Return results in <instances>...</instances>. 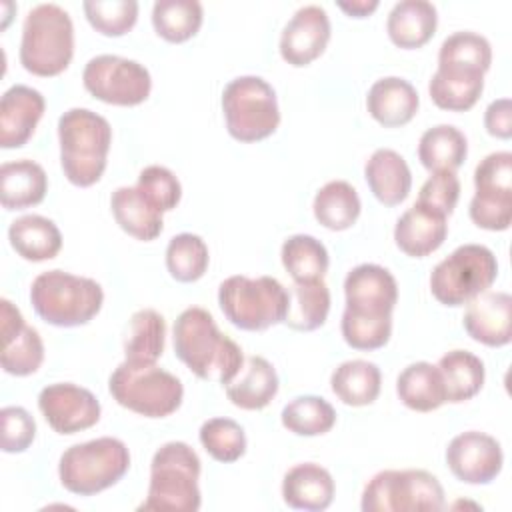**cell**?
<instances>
[{"instance_id":"cell-31","label":"cell","mask_w":512,"mask_h":512,"mask_svg":"<svg viewBox=\"0 0 512 512\" xmlns=\"http://www.w3.org/2000/svg\"><path fill=\"white\" fill-rule=\"evenodd\" d=\"M382 374L374 362L346 360L334 368L330 376V388L346 406H368L380 394Z\"/></svg>"},{"instance_id":"cell-14","label":"cell","mask_w":512,"mask_h":512,"mask_svg":"<svg viewBox=\"0 0 512 512\" xmlns=\"http://www.w3.org/2000/svg\"><path fill=\"white\" fill-rule=\"evenodd\" d=\"M446 464L450 472L466 484H490L504 466L500 442L478 430L454 436L446 448Z\"/></svg>"},{"instance_id":"cell-18","label":"cell","mask_w":512,"mask_h":512,"mask_svg":"<svg viewBox=\"0 0 512 512\" xmlns=\"http://www.w3.org/2000/svg\"><path fill=\"white\" fill-rule=\"evenodd\" d=\"M46 102L44 96L26 84L10 86L0 100V146L20 148L34 134Z\"/></svg>"},{"instance_id":"cell-30","label":"cell","mask_w":512,"mask_h":512,"mask_svg":"<svg viewBox=\"0 0 512 512\" xmlns=\"http://www.w3.org/2000/svg\"><path fill=\"white\" fill-rule=\"evenodd\" d=\"M492 64L490 42L476 32L462 30L450 34L438 52V70L462 74H486Z\"/></svg>"},{"instance_id":"cell-32","label":"cell","mask_w":512,"mask_h":512,"mask_svg":"<svg viewBox=\"0 0 512 512\" xmlns=\"http://www.w3.org/2000/svg\"><path fill=\"white\" fill-rule=\"evenodd\" d=\"M166 322L152 308H142L132 314L124 338V360L130 364H156L164 352Z\"/></svg>"},{"instance_id":"cell-50","label":"cell","mask_w":512,"mask_h":512,"mask_svg":"<svg viewBox=\"0 0 512 512\" xmlns=\"http://www.w3.org/2000/svg\"><path fill=\"white\" fill-rule=\"evenodd\" d=\"M484 126L490 136L508 140L512 136V104L508 98L492 100L484 112Z\"/></svg>"},{"instance_id":"cell-33","label":"cell","mask_w":512,"mask_h":512,"mask_svg":"<svg viewBox=\"0 0 512 512\" xmlns=\"http://www.w3.org/2000/svg\"><path fill=\"white\" fill-rule=\"evenodd\" d=\"M314 218L328 230H348L360 216L362 204L356 188L346 180L326 182L314 196Z\"/></svg>"},{"instance_id":"cell-24","label":"cell","mask_w":512,"mask_h":512,"mask_svg":"<svg viewBox=\"0 0 512 512\" xmlns=\"http://www.w3.org/2000/svg\"><path fill=\"white\" fill-rule=\"evenodd\" d=\"M438 12L428 0L396 2L388 14L386 30L390 40L404 50L424 46L436 32Z\"/></svg>"},{"instance_id":"cell-44","label":"cell","mask_w":512,"mask_h":512,"mask_svg":"<svg viewBox=\"0 0 512 512\" xmlns=\"http://www.w3.org/2000/svg\"><path fill=\"white\" fill-rule=\"evenodd\" d=\"M82 8L92 28L104 36L126 34L138 18L136 0H86Z\"/></svg>"},{"instance_id":"cell-40","label":"cell","mask_w":512,"mask_h":512,"mask_svg":"<svg viewBox=\"0 0 512 512\" xmlns=\"http://www.w3.org/2000/svg\"><path fill=\"white\" fill-rule=\"evenodd\" d=\"M210 262L206 242L192 232L170 238L166 246V268L178 282H196L204 276Z\"/></svg>"},{"instance_id":"cell-46","label":"cell","mask_w":512,"mask_h":512,"mask_svg":"<svg viewBox=\"0 0 512 512\" xmlns=\"http://www.w3.org/2000/svg\"><path fill=\"white\" fill-rule=\"evenodd\" d=\"M474 188L476 194L512 196V154L500 150L482 158L474 170Z\"/></svg>"},{"instance_id":"cell-9","label":"cell","mask_w":512,"mask_h":512,"mask_svg":"<svg viewBox=\"0 0 512 512\" xmlns=\"http://www.w3.org/2000/svg\"><path fill=\"white\" fill-rule=\"evenodd\" d=\"M228 134L240 142H258L276 132L280 108L274 88L260 76H238L222 92Z\"/></svg>"},{"instance_id":"cell-48","label":"cell","mask_w":512,"mask_h":512,"mask_svg":"<svg viewBox=\"0 0 512 512\" xmlns=\"http://www.w3.org/2000/svg\"><path fill=\"white\" fill-rule=\"evenodd\" d=\"M2 450L6 454L24 452L36 436V422L22 406H4L0 410Z\"/></svg>"},{"instance_id":"cell-49","label":"cell","mask_w":512,"mask_h":512,"mask_svg":"<svg viewBox=\"0 0 512 512\" xmlns=\"http://www.w3.org/2000/svg\"><path fill=\"white\" fill-rule=\"evenodd\" d=\"M468 212L478 228L492 232L508 230L512 222V196L474 194Z\"/></svg>"},{"instance_id":"cell-35","label":"cell","mask_w":512,"mask_h":512,"mask_svg":"<svg viewBox=\"0 0 512 512\" xmlns=\"http://www.w3.org/2000/svg\"><path fill=\"white\" fill-rule=\"evenodd\" d=\"M330 312V290L324 280L294 282L288 292V312L284 324L298 332L320 328Z\"/></svg>"},{"instance_id":"cell-45","label":"cell","mask_w":512,"mask_h":512,"mask_svg":"<svg viewBox=\"0 0 512 512\" xmlns=\"http://www.w3.org/2000/svg\"><path fill=\"white\" fill-rule=\"evenodd\" d=\"M136 188L162 214L168 210H174L182 198V186L176 174L166 166H158V164L146 166L138 174Z\"/></svg>"},{"instance_id":"cell-36","label":"cell","mask_w":512,"mask_h":512,"mask_svg":"<svg viewBox=\"0 0 512 512\" xmlns=\"http://www.w3.org/2000/svg\"><path fill=\"white\" fill-rule=\"evenodd\" d=\"M280 256L294 282L324 280L330 264L326 246L310 234H294L286 238Z\"/></svg>"},{"instance_id":"cell-47","label":"cell","mask_w":512,"mask_h":512,"mask_svg":"<svg viewBox=\"0 0 512 512\" xmlns=\"http://www.w3.org/2000/svg\"><path fill=\"white\" fill-rule=\"evenodd\" d=\"M458 198H460V180L456 172H434L422 184L416 202L448 218L454 212Z\"/></svg>"},{"instance_id":"cell-17","label":"cell","mask_w":512,"mask_h":512,"mask_svg":"<svg viewBox=\"0 0 512 512\" xmlns=\"http://www.w3.org/2000/svg\"><path fill=\"white\" fill-rule=\"evenodd\" d=\"M464 330L480 344L498 348L512 338V296L508 292H482L466 302Z\"/></svg>"},{"instance_id":"cell-2","label":"cell","mask_w":512,"mask_h":512,"mask_svg":"<svg viewBox=\"0 0 512 512\" xmlns=\"http://www.w3.org/2000/svg\"><path fill=\"white\" fill-rule=\"evenodd\" d=\"M58 140L68 182L80 188L96 184L106 170L112 144L110 122L88 108H70L58 118Z\"/></svg>"},{"instance_id":"cell-27","label":"cell","mask_w":512,"mask_h":512,"mask_svg":"<svg viewBox=\"0 0 512 512\" xmlns=\"http://www.w3.org/2000/svg\"><path fill=\"white\" fill-rule=\"evenodd\" d=\"M116 224L136 240L150 242L162 232V212L154 208L136 186H120L110 196Z\"/></svg>"},{"instance_id":"cell-10","label":"cell","mask_w":512,"mask_h":512,"mask_svg":"<svg viewBox=\"0 0 512 512\" xmlns=\"http://www.w3.org/2000/svg\"><path fill=\"white\" fill-rule=\"evenodd\" d=\"M364 512H436L444 508V490L438 478L420 468L382 470L364 486Z\"/></svg>"},{"instance_id":"cell-25","label":"cell","mask_w":512,"mask_h":512,"mask_svg":"<svg viewBox=\"0 0 512 512\" xmlns=\"http://www.w3.org/2000/svg\"><path fill=\"white\" fill-rule=\"evenodd\" d=\"M48 176L44 168L28 158L0 166V202L6 210H22L44 200Z\"/></svg>"},{"instance_id":"cell-26","label":"cell","mask_w":512,"mask_h":512,"mask_svg":"<svg viewBox=\"0 0 512 512\" xmlns=\"http://www.w3.org/2000/svg\"><path fill=\"white\" fill-rule=\"evenodd\" d=\"M8 240L16 254L30 262L52 260L62 248V234L58 226L40 214L16 218L8 228Z\"/></svg>"},{"instance_id":"cell-20","label":"cell","mask_w":512,"mask_h":512,"mask_svg":"<svg viewBox=\"0 0 512 512\" xmlns=\"http://www.w3.org/2000/svg\"><path fill=\"white\" fill-rule=\"evenodd\" d=\"M418 106L420 98L416 88L400 76H386L376 80L366 96V108L370 116L386 128L408 124L416 116Z\"/></svg>"},{"instance_id":"cell-7","label":"cell","mask_w":512,"mask_h":512,"mask_svg":"<svg viewBox=\"0 0 512 512\" xmlns=\"http://www.w3.org/2000/svg\"><path fill=\"white\" fill-rule=\"evenodd\" d=\"M218 304L224 316L240 330L260 332L284 322L288 290L272 276H228L218 288Z\"/></svg>"},{"instance_id":"cell-12","label":"cell","mask_w":512,"mask_h":512,"mask_svg":"<svg viewBox=\"0 0 512 512\" xmlns=\"http://www.w3.org/2000/svg\"><path fill=\"white\" fill-rule=\"evenodd\" d=\"M82 82L94 98L114 106L142 104L152 90L148 68L116 54H98L90 58L84 66Z\"/></svg>"},{"instance_id":"cell-3","label":"cell","mask_w":512,"mask_h":512,"mask_svg":"<svg viewBox=\"0 0 512 512\" xmlns=\"http://www.w3.org/2000/svg\"><path fill=\"white\" fill-rule=\"evenodd\" d=\"M200 458L186 442L162 444L150 462L148 496L140 512H196L202 504Z\"/></svg>"},{"instance_id":"cell-43","label":"cell","mask_w":512,"mask_h":512,"mask_svg":"<svg viewBox=\"0 0 512 512\" xmlns=\"http://www.w3.org/2000/svg\"><path fill=\"white\" fill-rule=\"evenodd\" d=\"M0 362L6 374H12V376L34 374L44 362V342L38 330L26 324L12 338L4 340Z\"/></svg>"},{"instance_id":"cell-8","label":"cell","mask_w":512,"mask_h":512,"mask_svg":"<svg viewBox=\"0 0 512 512\" xmlns=\"http://www.w3.org/2000/svg\"><path fill=\"white\" fill-rule=\"evenodd\" d=\"M108 390L112 398L146 418H164L176 412L184 398L182 382L156 364L122 362L110 374Z\"/></svg>"},{"instance_id":"cell-39","label":"cell","mask_w":512,"mask_h":512,"mask_svg":"<svg viewBox=\"0 0 512 512\" xmlns=\"http://www.w3.org/2000/svg\"><path fill=\"white\" fill-rule=\"evenodd\" d=\"M282 426L296 436H320L336 424V410L322 396H296L280 414Z\"/></svg>"},{"instance_id":"cell-5","label":"cell","mask_w":512,"mask_h":512,"mask_svg":"<svg viewBox=\"0 0 512 512\" xmlns=\"http://www.w3.org/2000/svg\"><path fill=\"white\" fill-rule=\"evenodd\" d=\"M74 56L70 14L52 2L34 6L22 24L20 64L36 76H58Z\"/></svg>"},{"instance_id":"cell-21","label":"cell","mask_w":512,"mask_h":512,"mask_svg":"<svg viewBox=\"0 0 512 512\" xmlns=\"http://www.w3.org/2000/svg\"><path fill=\"white\" fill-rule=\"evenodd\" d=\"M334 478L332 474L314 462L292 466L282 480V498L290 508L320 512L326 510L334 500Z\"/></svg>"},{"instance_id":"cell-38","label":"cell","mask_w":512,"mask_h":512,"mask_svg":"<svg viewBox=\"0 0 512 512\" xmlns=\"http://www.w3.org/2000/svg\"><path fill=\"white\" fill-rule=\"evenodd\" d=\"M484 90L482 74H462V72H446L436 70L430 78L428 92L432 102L450 112L470 110Z\"/></svg>"},{"instance_id":"cell-15","label":"cell","mask_w":512,"mask_h":512,"mask_svg":"<svg viewBox=\"0 0 512 512\" xmlns=\"http://www.w3.org/2000/svg\"><path fill=\"white\" fill-rule=\"evenodd\" d=\"M330 40V18L318 4L298 8L280 34V56L296 68L314 62Z\"/></svg>"},{"instance_id":"cell-29","label":"cell","mask_w":512,"mask_h":512,"mask_svg":"<svg viewBox=\"0 0 512 512\" xmlns=\"http://www.w3.org/2000/svg\"><path fill=\"white\" fill-rule=\"evenodd\" d=\"M468 154L466 136L452 124L428 128L418 142V160L428 172H454Z\"/></svg>"},{"instance_id":"cell-34","label":"cell","mask_w":512,"mask_h":512,"mask_svg":"<svg viewBox=\"0 0 512 512\" xmlns=\"http://www.w3.org/2000/svg\"><path fill=\"white\" fill-rule=\"evenodd\" d=\"M436 366L444 380L446 402H466L484 386V362L468 350H450L438 360Z\"/></svg>"},{"instance_id":"cell-13","label":"cell","mask_w":512,"mask_h":512,"mask_svg":"<svg viewBox=\"0 0 512 512\" xmlns=\"http://www.w3.org/2000/svg\"><path fill=\"white\" fill-rule=\"evenodd\" d=\"M38 408L50 428L58 434H76L100 420L98 398L72 382L48 384L38 394Z\"/></svg>"},{"instance_id":"cell-1","label":"cell","mask_w":512,"mask_h":512,"mask_svg":"<svg viewBox=\"0 0 512 512\" xmlns=\"http://www.w3.org/2000/svg\"><path fill=\"white\" fill-rule=\"evenodd\" d=\"M174 352L202 380L228 384L244 364L242 348L222 334L200 306L180 312L174 322Z\"/></svg>"},{"instance_id":"cell-6","label":"cell","mask_w":512,"mask_h":512,"mask_svg":"<svg viewBox=\"0 0 512 512\" xmlns=\"http://www.w3.org/2000/svg\"><path fill=\"white\" fill-rule=\"evenodd\" d=\"M130 468L126 444L112 436L66 448L58 462L60 484L78 496H92L114 486Z\"/></svg>"},{"instance_id":"cell-28","label":"cell","mask_w":512,"mask_h":512,"mask_svg":"<svg viewBox=\"0 0 512 512\" xmlns=\"http://www.w3.org/2000/svg\"><path fill=\"white\" fill-rule=\"evenodd\" d=\"M396 394L406 408L416 412H432L446 402V388L438 366L424 360L408 364L398 374Z\"/></svg>"},{"instance_id":"cell-42","label":"cell","mask_w":512,"mask_h":512,"mask_svg":"<svg viewBox=\"0 0 512 512\" xmlns=\"http://www.w3.org/2000/svg\"><path fill=\"white\" fill-rule=\"evenodd\" d=\"M200 444L218 462L230 464L244 456L246 434L232 418H210L200 426Z\"/></svg>"},{"instance_id":"cell-41","label":"cell","mask_w":512,"mask_h":512,"mask_svg":"<svg viewBox=\"0 0 512 512\" xmlns=\"http://www.w3.org/2000/svg\"><path fill=\"white\" fill-rule=\"evenodd\" d=\"M340 330L348 346L356 350H376L390 340L392 314H362L344 308Z\"/></svg>"},{"instance_id":"cell-19","label":"cell","mask_w":512,"mask_h":512,"mask_svg":"<svg viewBox=\"0 0 512 512\" xmlns=\"http://www.w3.org/2000/svg\"><path fill=\"white\" fill-rule=\"evenodd\" d=\"M448 234L446 216L414 202L396 222L394 226V242L396 246L412 256L424 258L438 250Z\"/></svg>"},{"instance_id":"cell-51","label":"cell","mask_w":512,"mask_h":512,"mask_svg":"<svg viewBox=\"0 0 512 512\" xmlns=\"http://www.w3.org/2000/svg\"><path fill=\"white\" fill-rule=\"evenodd\" d=\"M338 8L344 10L348 16L364 18L378 8V0H356V2H338Z\"/></svg>"},{"instance_id":"cell-22","label":"cell","mask_w":512,"mask_h":512,"mask_svg":"<svg viewBox=\"0 0 512 512\" xmlns=\"http://www.w3.org/2000/svg\"><path fill=\"white\" fill-rule=\"evenodd\" d=\"M364 178L370 192L384 206L404 202L412 188V174L406 160L390 148H378L364 164Z\"/></svg>"},{"instance_id":"cell-16","label":"cell","mask_w":512,"mask_h":512,"mask_svg":"<svg viewBox=\"0 0 512 512\" xmlns=\"http://www.w3.org/2000/svg\"><path fill=\"white\" fill-rule=\"evenodd\" d=\"M346 308L362 314H392L398 302V284L380 264H358L344 278Z\"/></svg>"},{"instance_id":"cell-11","label":"cell","mask_w":512,"mask_h":512,"mask_svg":"<svg viewBox=\"0 0 512 512\" xmlns=\"http://www.w3.org/2000/svg\"><path fill=\"white\" fill-rule=\"evenodd\" d=\"M498 276V262L482 244H462L430 274L432 296L444 306H462L486 292Z\"/></svg>"},{"instance_id":"cell-37","label":"cell","mask_w":512,"mask_h":512,"mask_svg":"<svg viewBox=\"0 0 512 512\" xmlns=\"http://www.w3.org/2000/svg\"><path fill=\"white\" fill-rule=\"evenodd\" d=\"M204 10L198 0H158L152 6V26L168 42H186L202 26Z\"/></svg>"},{"instance_id":"cell-4","label":"cell","mask_w":512,"mask_h":512,"mask_svg":"<svg viewBox=\"0 0 512 512\" xmlns=\"http://www.w3.org/2000/svg\"><path fill=\"white\" fill-rule=\"evenodd\" d=\"M30 302L36 314L60 328L88 324L102 308V286L86 276L64 270H48L34 278L30 286Z\"/></svg>"},{"instance_id":"cell-23","label":"cell","mask_w":512,"mask_h":512,"mask_svg":"<svg viewBox=\"0 0 512 512\" xmlns=\"http://www.w3.org/2000/svg\"><path fill=\"white\" fill-rule=\"evenodd\" d=\"M278 384L274 366L264 356H250L226 384V396L242 410H262L278 394Z\"/></svg>"}]
</instances>
